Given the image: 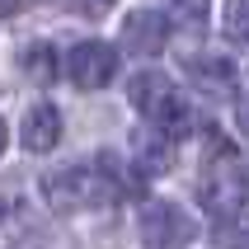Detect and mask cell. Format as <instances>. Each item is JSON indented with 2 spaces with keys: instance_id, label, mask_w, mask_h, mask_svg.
I'll return each instance as SVG.
<instances>
[{
  "instance_id": "12",
  "label": "cell",
  "mask_w": 249,
  "mask_h": 249,
  "mask_svg": "<svg viewBox=\"0 0 249 249\" xmlns=\"http://www.w3.org/2000/svg\"><path fill=\"white\" fill-rule=\"evenodd\" d=\"M226 38L235 47H249V0H231L226 5Z\"/></svg>"
},
{
  "instance_id": "11",
  "label": "cell",
  "mask_w": 249,
  "mask_h": 249,
  "mask_svg": "<svg viewBox=\"0 0 249 249\" xmlns=\"http://www.w3.org/2000/svg\"><path fill=\"white\" fill-rule=\"evenodd\" d=\"M19 61H24V75H28V80H38V85H47V80L56 75V52H52V47H42V42L24 47Z\"/></svg>"
},
{
  "instance_id": "8",
  "label": "cell",
  "mask_w": 249,
  "mask_h": 249,
  "mask_svg": "<svg viewBox=\"0 0 249 249\" xmlns=\"http://www.w3.org/2000/svg\"><path fill=\"white\" fill-rule=\"evenodd\" d=\"M19 141H24V151H33V155L52 151L56 141H61V113H56L52 104H33V108L24 113V123H19Z\"/></svg>"
},
{
  "instance_id": "10",
  "label": "cell",
  "mask_w": 249,
  "mask_h": 249,
  "mask_svg": "<svg viewBox=\"0 0 249 249\" xmlns=\"http://www.w3.org/2000/svg\"><path fill=\"white\" fill-rule=\"evenodd\" d=\"M169 19L179 28H188V33H197L212 19V0H169Z\"/></svg>"
},
{
  "instance_id": "3",
  "label": "cell",
  "mask_w": 249,
  "mask_h": 249,
  "mask_svg": "<svg viewBox=\"0 0 249 249\" xmlns=\"http://www.w3.org/2000/svg\"><path fill=\"white\" fill-rule=\"evenodd\" d=\"M113 193H118V183H113V174L104 169V160H99V165H66V169H56V174L42 179L47 207L61 212V216L99 207V202H108Z\"/></svg>"
},
{
  "instance_id": "9",
  "label": "cell",
  "mask_w": 249,
  "mask_h": 249,
  "mask_svg": "<svg viewBox=\"0 0 249 249\" xmlns=\"http://www.w3.org/2000/svg\"><path fill=\"white\" fill-rule=\"evenodd\" d=\"M132 165L141 169V174H165L169 165H174V141L169 137H141V146H137V155H132Z\"/></svg>"
},
{
  "instance_id": "13",
  "label": "cell",
  "mask_w": 249,
  "mask_h": 249,
  "mask_svg": "<svg viewBox=\"0 0 249 249\" xmlns=\"http://www.w3.org/2000/svg\"><path fill=\"white\" fill-rule=\"evenodd\" d=\"M56 5H66V10L85 14V19H99V14H108L118 0H56Z\"/></svg>"
},
{
  "instance_id": "14",
  "label": "cell",
  "mask_w": 249,
  "mask_h": 249,
  "mask_svg": "<svg viewBox=\"0 0 249 249\" xmlns=\"http://www.w3.org/2000/svg\"><path fill=\"white\" fill-rule=\"evenodd\" d=\"M235 118H240V132H245V137H249V94L240 99V108H235Z\"/></svg>"
},
{
  "instance_id": "1",
  "label": "cell",
  "mask_w": 249,
  "mask_h": 249,
  "mask_svg": "<svg viewBox=\"0 0 249 249\" xmlns=\"http://www.w3.org/2000/svg\"><path fill=\"white\" fill-rule=\"evenodd\" d=\"M245 197H249V179L240 165V151L221 132H207V146H202V202H207V212L231 221L245 212Z\"/></svg>"
},
{
  "instance_id": "7",
  "label": "cell",
  "mask_w": 249,
  "mask_h": 249,
  "mask_svg": "<svg viewBox=\"0 0 249 249\" xmlns=\"http://www.w3.org/2000/svg\"><path fill=\"white\" fill-rule=\"evenodd\" d=\"M188 75H193V85L207 99H231L235 85H240L235 66H231L226 56H188Z\"/></svg>"
},
{
  "instance_id": "5",
  "label": "cell",
  "mask_w": 249,
  "mask_h": 249,
  "mask_svg": "<svg viewBox=\"0 0 249 249\" xmlns=\"http://www.w3.org/2000/svg\"><path fill=\"white\" fill-rule=\"evenodd\" d=\"M66 75H71L75 89H104V85L118 75V52H113L108 42H99V38H85V42L71 47Z\"/></svg>"
},
{
  "instance_id": "2",
  "label": "cell",
  "mask_w": 249,
  "mask_h": 249,
  "mask_svg": "<svg viewBox=\"0 0 249 249\" xmlns=\"http://www.w3.org/2000/svg\"><path fill=\"white\" fill-rule=\"evenodd\" d=\"M132 104H137V113L151 123V132H160V137L179 141L193 132V104L169 85V75H160V71H141V75H132Z\"/></svg>"
},
{
  "instance_id": "4",
  "label": "cell",
  "mask_w": 249,
  "mask_h": 249,
  "mask_svg": "<svg viewBox=\"0 0 249 249\" xmlns=\"http://www.w3.org/2000/svg\"><path fill=\"white\" fill-rule=\"evenodd\" d=\"M137 235H141V245L146 249H183L188 240L197 235V226H193V216L183 207H174V202H146L141 207V216H137Z\"/></svg>"
},
{
  "instance_id": "15",
  "label": "cell",
  "mask_w": 249,
  "mask_h": 249,
  "mask_svg": "<svg viewBox=\"0 0 249 249\" xmlns=\"http://www.w3.org/2000/svg\"><path fill=\"white\" fill-rule=\"evenodd\" d=\"M5 146H10V127H5V118H0V155H5Z\"/></svg>"
},
{
  "instance_id": "6",
  "label": "cell",
  "mask_w": 249,
  "mask_h": 249,
  "mask_svg": "<svg viewBox=\"0 0 249 249\" xmlns=\"http://www.w3.org/2000/svg\"><path fill=\"white\" fill-rule=\"evenodd\" d=\"M165 42H169V19H165V14H155V10L127 14V24H123V47H127L132 56H160V52H165Z\"/></svg>"
}]
</instances>
